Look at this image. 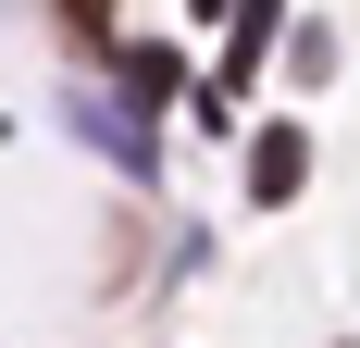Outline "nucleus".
Returning <instances> with one entry per match:
<instances>
[{"label": "nucleus", "mask_w": 360, "mask_h": 348, "mask_svg": "<svg viewBox=\"0 0 360 348\" xmlns=\"http://www.w3.org/2000/svg\"><path fill=\"white\" fill-rule=\"evenodd\" d=\"M298 174H311V137H298V125H261V149H249V187H261V199H298Z\"/></svg>", "instance_id": "obj_1"}, {"label": "nucleus", "mask_w": 360, "mask_h": 348, "mask_svg": "<svg viewBox=\"0 0 360 348\" xmlns=\"http://www.w3.org/2000/svg\"><path fill=\"white\" fill-rule=\"evenodd\" d=\"M63 13H75V25H112V0H63Z\"/></svg>", "instance_id": "obj_2"}]
</instances>
